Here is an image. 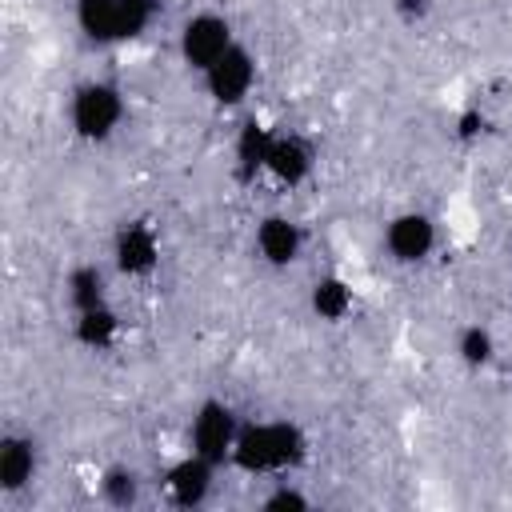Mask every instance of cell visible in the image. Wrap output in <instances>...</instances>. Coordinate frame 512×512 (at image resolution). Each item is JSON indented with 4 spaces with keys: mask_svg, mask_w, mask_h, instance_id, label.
Wrapping results in <instances>:
<instances>
[{
    "mask_svg": "<svg viewBox=\"0 0 512 512\" xmlns=\"http://www.w3.org/2000/svg\"><path fill=\"white\" fill-rule=\"evenodd\" d=\"M308 440L292 420H256L240 424L228 464L248 476H288L304 464Z\"/></svg>",
    "mask_w": 512,
    "mask_h": 512,
    "instance_id": "6da1fadb",
    "label": "cell"
},
{
    "mask_svg": "<svg viewBox=\"0 0 512 512\" xmlns=\"http://www.w3.org/2000/svg\"><path fill=\"white\" fill-rule=\"evenodd\" d=\"M68 124L80 140L88 144H100L108 140L120 124H124V92L108 80H88L72 92V104H68Z\"/></svg>",
    "mask_w": 512,
    "mask_h": 512,
    "instance_id": "7a4b0ae2",
    "label": "cell"
},
{
    "mask_svg": "<svg viewBox=\"0 0 512 512\" xmlns=\"http://www.w3.org/2000/svg\"><path fill=\"white\" fill-rule=\"evenodd\" d=\"M232 44H236L232 24H228V16H220V12H192V16L180 24V36H176L180 60H184L192 72H200V76H204Z\"/></svg>",
    "mask_w": 512,
    "mask_h": 512,
    "instance_id": "3957f363",
    "label": "cell"
},
{
    "mask_svg": "<svg viewBox=\"0 0 512 512\" xmlns=\"http://www.w3.org/2000/svg\"><path fill=\"white\" fill-rule=\"evenodd\" d=\"M240 416H236V408L232 404H224V400H204L196 412H192V420H188V452H196V456H204V460H212V464H224L228 456H232V444H236V436H240Z\"/></svg>",
    "mask_w": 512,
    "mask_h": 512,
    "instance_id": "277c9868",
    "label": "cell"
},
{
    "mask_svg": "<svg viewBox=\"0 0 512 512\" xmlns=\"http://www.w3.org/2000/svg\"><path fill=\"white\" fill-rule=\"evenodd\" d=\"M200 80H204V92L212 96V104L236 108V104H244V100L252 96V88H256V56L236 40Z\"/></svg>",
    "mask_w": 512,
    "mask_h": 512,
    "instance_id": "5b68a950",
    "label": "cell"
},
{
    "mask_svg": "<svg viewBox=\"0 0 512 512\" xmlns=\"http://www.w3.org/2000/svg\"><path fill=\"white\" fill-rule=\"evenodd\" d=\"M436 248V220L428 212H396L384 224V252L396 264H424Z\"/></svg>",
    "mask_w": 512,
    "mask_h": 512,
    "instance_id": "8992f818",
    "label": "cell"
},
{
    "mask_svg": "<svg viewBox=\"0 0 512 512\" xmlns=\"http://www.w3.org/2000/svg\"><path fill=\"white\" fill-rule=\"evenodd\" d=\"M112 264H116V272L128 276V280L152 276L156 264H160V236H156V228L144 224V220L120 224L116 236H112Z\"/></svg>",
    "mask_w": 512,
    "mask_h": 512,
    "instance_id": "52a82bcc",
    "label": "cell"
},
{
    "mask_svg": "<svg viewBox=\"0 0 512 512\" xmlns=\"http://www.w3.org/2000/svg\"><path fill=\"white\" fill-rule=\"evenodd\" d=\"M212 476H216V464L196 456V452H188V456H180V460H172L164 468L160 488H164L172 508H200L208 500V492H212Z\"/></svg>",
    "mask_w": 512,
    "mask_h": 512,
    "instance_id": "ba28073f",
    "label": "cell"
},
{
    "mask_svg": "<svg viewBox=\"0 0 512 512\" xmlns=\"http://www.w3.org/2000/svg\"><path fill=\"white\" fill-rule=\"evenodd\" d=\"M316 168V152L304 136L296 132H272L268 156H264V176L280 188H300Z\"/></svg>",
    "mask_w": 512,
    "mask_h": 512,
    "instance_id": "9c48e42d",
    "label": "cell"
},
{
    "mask_svg": "<svg viewBox=\"0 0 512 512\" xmlns=\"http://www.w3.org/2000/svg\"><path fill=\"white\" fill-rule=\"evenodd\" d=\"M252 248L256 256L268 264V268H288L300 260L304 252V232L292 216L284 212H268L260 224H256V236H252Z\"/></svg>",
    "mask_w": 512,
    "mask_h": 512,
    "instance_id": "30bf717a",
    "label": "cell"
},
{
    "mask_svg": "<svg viewBox=\"0 0 512 512\" xmlns=\"http://www.w3.org/2000/svg\"><path fill=\"white\" fill-rule=\"evenodd\" d=\"M40 468V448L28 432H4L0 436V492H20L32 484Z\"/></svg>",
    "mask_w": 512,
    "mask_h": 512,
    "instance_id": "8fae6325",
    "label": "cell"
},
{
    "mask_svg": "<svg viewBox=\"0 0 512 512\" xmlns=\"http://www.w3.org/2000/svg\"><path fill=\"white\" fill-rule=\"evenodd\" d=\"M72 336H76V344H84L88 352L112 348L116 336H120V316H116V308H112L108 300H104V304H92V308H80L76 320H72Z\"/></svg>",
    "mask_w": 512,
    "mask_h": 512,
    "instance_id": "7c38bea8",
    "label": "cell"
},
{
    "mask_svg": "<svg viewBox=\"0 0 512 512\" xmlns=\"http://www.w3.org/2000/svg\"><path fill=\"white\" fill-rule=\"evenodd\" d=\"M268 144H272V128H268V124H260V120H244V124H240V132H236V148H232L240 180H256V176H264Z\"/></svg>",
    "mask_w": 512,
    "mask_h": 512,
    "instance_id": "4fadbf2b",
    "label": "cell"
},
{
    "mask_svg": "<svg viewBox=\"0 0 512 512\" xmlns=\"http://www.w3.org/2000/svg\"><path fill=\"white\" fill-rule=\"evenodd\" d=\"M76 24L96 44H120V0H76Z\"/></svg>",
    "mask_w": 512,
    "mask_h": 512,
    "instance_id": "5bb4252c",
    "label": "cell"
},
{
    "mask_svg": "<svg viewBox=\"0 0 512 512\" xmlns=\"http://www.w3.org/2000/svg\"><path fill=\"white\" fill-rule=\"evenodd\" d=\"M308 304H312V312H316L320 320H328V324H340V320L352 312V284H348L344 276L328 272V276H320V280L312 284V292H308Z\"/></svg>",
    "mask_w": 512,
    "mask_h": 512,
    "instance_id": "9a60e30c",
    "label": "cell"
},
{
    "mask_svg": "<svg viewBox=\"0 0 512 512\" xmlns=\"http://www.w3.org/2000/svg\"><path fill=\"white\" fill-rule=\"evenodd\" d=\"M140 492H144V480H140V472L132 464H112V468L100 472V496H104V504L132 508V504H140Z\"/></svg>",
    "mask_w": 512,
    "mask_h": 512,
    "instance_id": "2e32d148",
    "label": "cell"
},
{
    "mask_svg": "<svg viewBox=\"0 0 512 512\" xmlns=\"http://www.w3.org/2000/svg\"><path fill=\"white\" fill-rule=\"evenodd\" d=\"M64 288H68V304H72V312L108 300V296H104V272H100L96 264H76V268L68 272Z\"/></svg>",
    "mask_w": 512,
    "mask_h": 512,
    "instance_id": "e0dca14e",
    "label": "cell"
},
{
    "mask_svg": "<svg viewBox=\"0 0 512 512\" xmlns=\"http://www.w3.org/2000/svg\"><path fill=\"white\" fill-rule=\"evenodd\" d=\"M456 356H460L464 368H484V364H492V356H496V340H492V332L480 328V324L460 328V336H456Z\"/></svg>",
    "mask_w": 512,
    "mask_h": 512,
    "instance_id": "ac0fdd59",
    "label": "cell"
},
{
    "mask_svg": "<svg viewBox=\"0 0 512 512\" xmlns=\"http://www.w3.org/2000/svg\"><path fill=\"white\" fill-rule=\"evenodd\" d=\"M160 0H120V40H136L152 28Z\"/></svg>",
    "mask_w": 512,
    "mask_h": 512,
    "instance_id": "d6986e66",
    "label": "cell"
},
{
    "mask_svg": "<svg viewBox=\"0 0 512 512\" xmlns=\"http://www.w3.org/2000/svg\"><path fill=\"white\" fill-rule=\"evenodd\" d=\"M308 504V492H300L292 480H272V492L260 500L264 512H304Z\"/></svg>",
    "mask_w": 512,
    "mask_h": 512,
    "instance_id": "ffe728a7",
    "label": "cell"
},
{
    "mask_svg": "<svg viewBox=\"0 0 512 512\" xmlns=\"http://www.w3.org/2000/svg\"><path fill=\"white\" fill-rule=\"evenodd\" d=\"M480 128H484V120H480V116H476V112H468V116H464V120H460V136H476V132H480Z\"/></svg>",
    "mask_w": 512,
    "mask_h": 512,
    "instance_id": "44dd1931",
    "label": "cell"
}]
</instances>
